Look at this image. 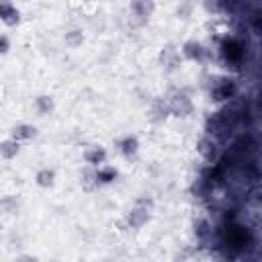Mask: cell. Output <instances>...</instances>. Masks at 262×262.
<instances>
[{"instance_id":"cell-1","label":"cell","mask_w":262,"mask_h":262,"mask_svg":"<svg viewBox=\"0 0 262 262\" xmlns=\"http://www.w3.org/2000/svg\"><path fill=\"white\" fill-rule=\"evenodd\" d=\"M168 111L176 117H188L192 115V102L184 92H174L168 100Z\"/></svg>"},{"instance_id":"cell-2","label":"cell","mask_w":262,"mask_h":262,"mask_svg":"<svg viewBox=\"0 0 262 262\" xmlns=\"http://www.w3.org/2000/svg\"><path fill=\"white\" fill-rule=\"evenodd\" d=\"M221 53H223V57H225L227 61L237 63V61L244 59L246 47H244V43H239L237 39H225V41L221 43Z\"/></svg>"},{"instance_id":"cell-3","label":"cell","mask_w":262,"mask_h":262,"mask_svg":"<svg viewBox=\"0 0 262 262\" xmlns=\"http://www.w3.org/2000/svg\"><path fill=\"white\" fill-rule=\"evenodd\" d=\"M160 63L166 72H174L180 68V51L174 45H166L160 53Z\"/></svg>"},{"instance_id":"cell-4","label":"cell","mask_w":262,"mask_h":262,"mask_svg":"<svg viewBox=\"0 0 262 262\" xmlns=\"http://www.w3.org/2000/svg\"><path fill=\"white\" fill-rule=\"evenodd\" d=\"M127 221H129V225H131L133 229L143 227V225L149 221V209H147V205H145L143 201H139V203H137V207L129 211Z\"/></svg>"},{"instance_id":"cell-5","label":"cell","mask_w":262,"mask_h":262,"mask_svg":"<svg viewBox=\"0 0 262 262\" xmlns=\"http://www.w3.org/2000/svg\"><path fill=\"white\" fill-rule=\"evenodd\" d=\"M0 20L8 27H16L20 23V12L10 0H0Z\"/></svg>"},{"instance_id":"cell-6","label":"cell","mask_w":262,"mask_h":262,"mask_svg":"<svg viewBox=\"0 0 262 262\" xmlns=\"http://www.w3.org/2000/svg\"><path fill=\"white\" fill-rule=\"evenodd\" d=\"M227 246H231L235 250H242L244 246H248V231L237 225L227 227Z\"/></svg>"},{"instance_id":"cell-7","label":"cell","mask_w":262,"mask_h":262,"mask_svg":"<svg viewBox=\"0 0 262 262\" xmlns=\"http://www.w3.org/2000/svg\"><path fill=\"white\" fill-rule=\"evenodd\" d=\"M182 55L190 61H203L205 57V47L199 43V41H186L182 45Z\"/></svg>"},{"instance_id":"cell-8","label":"cell","mask_w":262,"mask_h":262,"mask_svg":"<svg viewBox=\"0 0 262 262\" xmlns=\"http://www.w3.org/2000/svg\"><path fill=\"white\" fill-rule=\"evenodd\" d=\"M119 149L125 158H135L137 151H139V139L135 135H125L121 141H119Z\"/></svg>"},{"instance_id":"cell-9","label":"cell","mask_w":262,"mask_h":262,"mask_svg":"<svg viewBox=\"0 0 262 262\" xmlns=\"http://www.w3.org/2000/svg\"><path fill=\"white\" fill-rule=\"evenodd\" d=\"M84 160H86V164H90V166L104 164V160H106V149H104L102 145H90V147L84 151Z\"/></svg>"},{"instance_id":"cell-10","label":"cell","mask_w":262,"mask_h":262,"mask_svg":"<svg viewBox=\"0 0 262 262\" xmlns=\"http://www.w3.org/2000/svg\"><path fill=\"white\" fill-rule=\"evenodd\" d=\"M131 10L141 18H149L156 10V2L154 0H131Z\"/></svg>"},{"instance_id":"cell-11","label":"cell","mask_w":262,"mask_h":262,"mask_svg":"<svg viewBox=\"0 0 262 262\" xmlns=\"http://www.w3.org/2000/svg\"><path fill=\"white\" fill-rule=\"evenodd\" d=\"M33 137H37V127L35 125L20 123V125H16L12 129V139H16V141H29Z\"/></svg>"},{"instance_id":"cell-12","label":"cell","mask_w":262,"mask_h":262,"mask_svg":"<svg viewBox=\"0 0 262 262\" xmlns=\"http://www.w3.org/2000/svg\"><path fill=\"white\" fill-rule=\"evenodd\" d=\"M117 176H119V172H117V168H113V166H100V168L94 172L96 184H111V182L117 180Z\"/></svg>"},{"instance_id":"cell-13","label":"cell","mask_w":262,"mask_h":262,"mask_svg":"<svg viewBox=\"0 0 262 262\" xmlns=\"http://www.w3.org/2000/svg\"><path fill=\"white\" fill-rule=\"evenodd\" d=\"M18 151H20V145H18L16 139L10 137V139L0 141V156H2L4 160H12V158H16Z\"/></svg>"},{"instance_id":"cell-14","label":"cell","mask_w":262,"mask_h":262,"mask_svg":"<svg viewBox=\"0 0 262 262\" xmlns=\"http://www.w3.org/2000/svg\"><path fill=\"white\" fill-rule=\"evenodd\" d=\"M199 154H201L207 162H213V160L217 158V145H215V141L203 137V139L199 141Z\"/></svg>"},{"instance_id":"cell-15","label":"cell","mask_w":262,"mask_h":262,"mask_svg":"<svg viewBox=\"0 0 262 262\" xmlns=\"http://www.w3.org/2000/svg\"><path fill=\"white\" fill-rule=\"evenodd\" d=\"M233 84L231 82H227V80H223L219 86H215L213 90H211V96H213V100H225V98H231L233 96Z\"/></svg>"},{"instance_id":"cell-16","label":"cell","mask_w":262,"mask_h":262,"mask_svg":"<svg viewBox=\"0 0 262 262\" xmlns=\"http://www.w3.org/2000/svg\"><path fill=\"white\" fill-rule=\"evenodd\" d=\"M35 182H37V186H41V188H51V186L55 184V172H53L51 168H41V170L37 172V176H35Z\"/></svg>"},{"instance_id":"cell-17","label":"cell","mask_w":262,"mask_h":262,"mask_svg":"<svg viewBox=\"0 0 262 262\" xmlns=\"http://www.w3.org/2000/svg\"><path fill=\"white\" fill-rule=\"evenodd\" d=\"M63 41H66L68 47H80V45L84 43V33H82L80 29H72L70 33H66Z\"/></svg>"},{"instance_id":"cell-18","label":"cell","mask_w":262,"mask_h":262,"mask_svg":"<svg viewBox=\"0 0 262 262\" xmlns=\"http://www.w3.org/2000/svg\"><path fill=\"white\" fill-rule=\"evenodd\" d=\"M35 106H37V111H39L41 115H47V113L53 111V98L47 96V94H41V96L35 98Z\"/></svg>"},{"instance_id":"cell-19","label":"cell","mask_w":262,"mask_h":262,"mask_svg":"<svg viewBox=\"0 0 262 262\" xmlns=\"http://www.w3.org/2000/svg\"><path fill=\"white\" fill-rule=\"evenodd\" d=\"M194 235H196L199 239L209 237V235H211V223H209L207 219H196V221H194Z\"/></svg>"},{"instance_id":"cell-20","label":"cell","mask_w":262,"mask_h":262,"mask_svg":"<svg viewBox=\"0 0 262 262\" xmlns=\"http://www.w3.org/2000/svg\"><path fill=\"white\" fill-rule=\"evenodd\" d=\"M8 49H10V41H8V37H6V35H0V55L8 53Z\"/></svg>"},{"instance_id":"cell-21","label":"cell","mask_w":262,"mask_h":262,"mask_svg":"<svg viewBox=\"0 0 262 262\" xmlns=\"http://www.w3.org/2000/svg\"><path fill=\"white\" fill-rule=\"evenodd\" d=\"M23 2H31V0H23Z\"/></svg>"}]
</instances>
